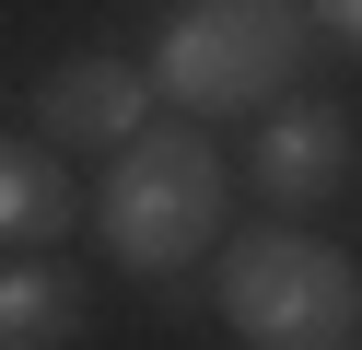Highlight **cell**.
Masks as SVG:
<instances>
[{"instance_id":"7a4b0ae2","label":"cell","mask_w":362,"mask_h":350,"mask_svg":"<svg viewBox=\"0 0 362 350\" xmlns=\"http://www.w3.org/2000/svg\"><path fill=\"white\" fill-rule=\"evenodd\" d=\"M222 327L245 350H351L362 339V269L327 233L269 222L222 257Z\"/></svg>"},{"instance_id":"ba28073f","label":"cell","mask_w":362,"mask_h":350,"mask_svg":"<svg viewBox=\"0 0 362 350\" xmlns=\"http://www.w3.org/2000/svg\"><path fill=\"white\" fill-rule=\"evenodd\" d=\"M304 12H315V23H327V35H339V47H362V0H304Z\"/></svg>"},{"instance_id":"277c9868","label":"cell","mask_w":362,"mask_h":350,"mask_svg":"<svg viewBox=\"0 0 362 350\" xmlns=\"http://www.w3.org/2000/svg\"><path fill=\"white\" fill-rule=\"evenodd\" d=\"M152 129V70L141 59H59L47 82H35V140H59V152H117V140Z\"/></svg>"},{"instance_id":"5b68a950","label":"cell","mask_w":362,"mask_h":350,"mask_svg":"<svg viewBox=\"0 0 362 350\" xmlns=\"http://www.w3.org/2000/svg\"><path fill=\"white\" fill-rule=\"evenodd\" d=\"M339 175H351V129H339V105H281V117H257V199L269 210H315V199H339Z\"/></svg>"},{"instance_id":"52a82bcc","label":"cell","mask_w":362,"mask_h":350,"mask_svg":"<svg viewBox=\"0 0 362 350\" xmlns=\"http://www.w3.org/2000/svg\"><path fill=\"white\" fill-rule=\"evenodd\" d=\"M71 222H82V187L59 140H0V245H59Z\"/></svg>"},{"instance_id":"8992f818","label":"cell","mask_w":362,"mask_h":350,"mask_svg":"<svg viewBox=\"0 0 362 350\" xmlns=\"http://www.w3.org/2000/svg\"><path fill=\"white\" fill-rule=\"evenodd\" d=\"M82 327H94L82 269H59V257H35V245L0 269V350H71Z\"/></svg>"},{"instance_id":"6da1fadb","label":"cell","mask_w":362,"mask_h":350,"mask_svg":"<svg viewBox=\"0 0 362 350\" xmlns=\"http://www.w3.org/2000/svg\"><path fill=\"white\" fill-rule=\"evenodd\" d=\"M94 233H105L117 269L175 280V269L222 233V152L187 129V117H175V129L117 140V163H105V187H94Z\"/></svg>"},{"instance_id":"3957f363","label":"cell","mask_w":362,"mask_h":350,"mask_svg":"<svg viewBox=\"0 0 362 350\" xmlns=\"http://www.w3.org/2000/svg\"><path fill=\"white\" fill-rule=\"evenodd\" d=\"M304 70V12L292 0H187L152 47V93H175L187 117H234Z\"/></svg>"}]
</instances>
